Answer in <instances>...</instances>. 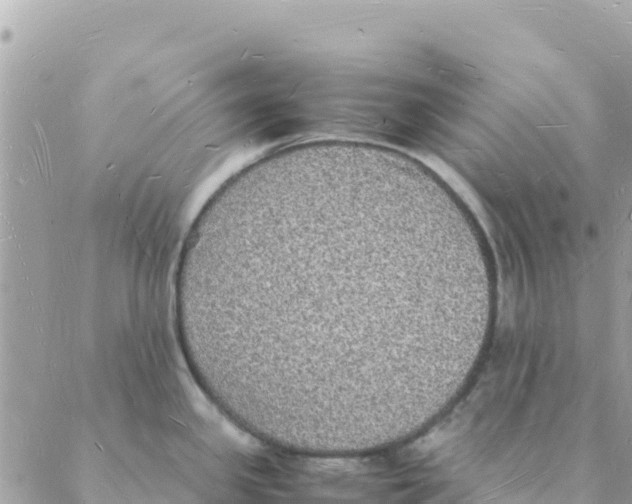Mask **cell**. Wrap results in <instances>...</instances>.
<instances>
[{
    "mask_svg": "<svg viewBox=\"0 0 632 504\" xmlns=\"http://www.w3.org/2000/svg\"><path fill=\"white\" fill-rule=\"evenodd\" d=\"M387 234L363 216L317 208L242 235L226 275L222 321L247 376L337 394L357 387L364 278Z\"/></svg>",
    "mask_w": 632,
    "mask_h": 504,
    "instance_id": "1",
    "label": "cell"
}]
</instances>
